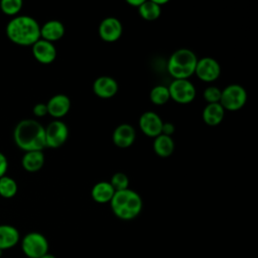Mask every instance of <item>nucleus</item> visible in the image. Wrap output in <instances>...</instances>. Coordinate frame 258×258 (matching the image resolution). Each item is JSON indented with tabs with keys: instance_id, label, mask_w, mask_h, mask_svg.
Listing matches in <instances>:
<instances>
[{
	"instance_id": "nucleus-18",
	"label": "nucleus",
	"mask_w": 258,
	"mask_h": 258,
	"mask_svg": "<svg viewBox=\"0 0 258 258\" xmlns=\"http://www.w3.org/2000/svg\"><path fill=\"white\" fill-rule=\"evenodd\" d=\"M20 240L18 230L11 225H0V250L14 247Z\"/></svg>"
},
{
	"instance_id": "nucleus-33",
	"label": "nucleus",
	"mask_w": 258,
	"mask_h": 258,
	"mask_svg": "<svg viewBox=\"0 0 258 258\" xmlns=\"http://www.w3.org/2000/svg\"><path fill=\"white\" fill-rule=\"evenodd\" d=\"M40 258H56L54 255H52V254H49V253H46L45 255H43V256H41Z\"/></svg>"
},
{
	"instance_id": "nucleus-14",
	"label": "nucleus",
	"mask_w": 258,
	"mask_h": 258,
	"mask_svg": "<svg viewBox=\"0 0 258 258\" xmlns=\"http://www.w3.org/2000/svg\"><path fill=\"white\" fill-rule=\"evenodd\" d=\"M31 46L34 58L40 63H51L56 57V48L52 42L40 38Z\"/></svg>"
},
{
	"instance_id": "nucleus-13",
	"label": "nucleus",
	"mask_w": 258,
	"mask_h": 258,
	"mask_svg": "<svg viewBox=\"0 0 258 258\" xmlns=\"http://www.w3.org/2000/svg\"><path fill=\"white\" fill-rule=\"evenodd\" d=\"M136 139L135 128L127 123L118 125L112 134L113 143L119 148L130 147Z\"/></svg>"
},
{
	"instance_id": "nucleus-21",
	"label": "nucleus",
	"mask_w": 258,
	"mask_h": 258,
	"mask_svg": "<svg viewBox=\"0 0 258 258\" xmlns=\"http://www.w3.org/2000/svg\"><path fill=\"white\" fill-rule=\"evenodd\" d=\"M153 150L160 157H168L173 153L174 142L170 136L160 134L153 140Z\"/></svg>"
},
{
	"instance_id": "nucleus-7",
	"label": "nucleus",
	"mask_w": 258,
	"mask_h": 258,
	"mask_svg": "<svg viewBox=\"0 0 258 258\" xmlns=\"http://www.w3.org/2000/svg\"><path fill=\"white\" fill-rule=\"evenodd\" d=\"M167 88L170 99L178 104H188L197 95L195 85L188 80H173Z\"/></svg>"
},
{
	"instance_id": "nucleus-9",
	"label": "nucleus",
	"mask_w": 258,
	"mask_h": 258,
	"mask_svg": "<svg viewBox=\"0 0 258 258\" xmlns=\"http://www.w3.org/2000/svg\"><path fill=\"white\" fill-rule=\"evenodd\" d=\"M195 74L201 81L211 83L220 77L221 66L215 58L211 56H205L201 59H198Z\"/></svg>"
},
{
	"instance_id": "nucleus-20",
	"label": "nucleus",
	"mask_w": 258,
	"mask_h": 258,
	"mask_svg": "<svg viewBox=\"0 0 258 258\" xmlns=\"http://www.w3.org/2000/svg\"><path fill=\"white\" fill-rule=\"evenodd\" d=\"M44 154L40 150L27 151L22 156V166L28 172H36L40 170L44 164Z\"/></svg>"
},
{
	"instance_id": "nucleus-31",
	"label": "nucleus",
	"mask_w": 258,
	"mask_h": 258,
	"mask_svg": "<svg viewBox=\"0 0 258 258\" xmlns=\"http://www.w3.org/2000/svg\"><path fill=\"white\" fill-rule=\"evenodd\" d=\"M126 2H127V4H129V5L133 6V7L138 8L144 2V0H127Z\"/></svg>"
},
{
	"instance_id": "nucleus-28",
	"label": "nucleus",
	"mask_w": 258,
	"mask_h": 258,
	"mask_svg": "<svg viewBox=\"0 0 258 258\" xmlns=\"http://www.w3.org/2000/svg\"><path fill=\"white\" fill-rule=\"evenodd\" d=\"M32 111H33V114L36 117H43V116L47 115L46 104H44V103H37V104L34 105Z\"/></svg>"
},
{
	"instance_id": "nucleus-30",
	"label": "nucleus",
	"mask_w": 258,
	"mask_h": 258,
	"mask_svg": "<svg viewBox=\"0 0 258 258\" xmlns=\"http://www.w3.org/2000/svg\"><path fill=\"white\" fill-rule=\"evenodd\" d=\"M8 168V161L4 153L0 151V177L4 176Z\"/></svg>"
},
{
	"instance_id": "nucleus-2",
	"label": "nucleus",
	"mask_w": 258,
	"mask_h": 258,
	"mask_svg": "<svg viewBox=\"0 0 258 258\" xmlns=\"http://www.w3.org/2000/svg\"><path fill=\"white\" fill-rule=\"evenodd\" d=\"M7 37L18 45H32L40 39V25L31 16H14L6 25Z\"/></svg>"
},
{
	"instance_id": "nucleus-19",
	"label": "nucleus",
	"mask_w": 258,
	"mask_h": 258,
	"mask_svg": "<svg viewBox=\"0 0 258 258\" xmlns=\"http://www.w3.org/2000/svg\"><path fill=\"white\" fill-rule=\"evenodd\" d=\"M114 194L115 190L109 181H99L93 185L91 190L92 199L98 204L110 203Z\"/></svg>"
},
{
	"instance_id": "nucleus-32",
	"label": "nucleus",
	"mask_w": 258,
	"mask_h": 258,
	"mask_svg": "<svg viewBox=\"0 0 258 258\" xmlns=\"http://www.w3.org/2000/svg\"><path fill=\"white\" fill-rule=\"evenodd\" d=\"M154 1V3L155 4H157L158 6H160L161 7V5H163V4H166L168 1L167 0H153Z\"/></svg>"
},
{
	"instance_id": "nucleus-12",
	"label": "nucleus",
	"mask_w": 258,
	"mask_h": 258,
	"mask_svg": "<svg viewBox=\"0 0 258 258\" xmlns=\"http://www.w3.org/2000/svg\"><path fill=\"white\" fill-rule=\"evenodd\" d=\"M93 92L101 99L113 98L118 92V83L109 76L99 77L93 83Z\"/></svg>"
},
{
	"instance_id": "nucleus-24",
	"label": "nucleus",
	"mask_w": 258,
	"mask_h": 258,
	"mask_svg": "<svg viewBox=\"0 0 258 258\" xmlns=\"http://www.w3.org/2000/svg\"><path fill=\"white\" fill-rule=\"evenodd\" d=\"M17 189H18L17 183L12 177L6 174L0 177V196L2 198H5V199L13 198L16 195Z\"/></svg>"
},
{
	"instance_id": "nucleus-8",
	"label": "nucleus",
	"mask_w": 258,
	"mask_h": 258,
	"mask_svg": "<svg viewBox=\"0 0 258 258\" xmlns=\"http://www.w3.org/2000/svg\"><path fill=\"white\" fill-rule=\"evenodd\" d=\"M45 147L58 148L62 146L69 137V128L60 120L51 121L45 128Z\"/></svg>"
},
{
	"instance_id": "nucleus-3",
	"label": "nucleus",
	"mask_w": 258,
	"mask_h": 258,
	"mask_svg": "<svg viewBox=\"0 0 258 258\" xmlns=\"http://www.w3.org/2000/svg\"><path fill=\"white\" fill-rule=\"evenodd\" d=\"M109 204L113 214L124 221L135 219L142 210L141 197L131 188L115 191Z\"/></svg>"
},
{
	"instance_id": "nucleus-5",
	"label": "nucleus",
	"mask_w": 258,
	"mask_h": 258,
	"mask_svg": "<svg viewBox=\"0 0 258 258\" xmlns=\"http://www.w3.org/2000/svg\"><path fill=\"white\" fill-rule=\"evenodd\" d=\"M247 102V92L241 85L231 84L224 88L221 93L220 104L225 111H238Z\"/></svg>"
},
{
	"instance_id": "nucleus-15",
	"label": "nucleus",
	"mask_w": 258,
	"mask_h": 258,
	"mask_svg": "<svg viewBox=\"0 0 258 258\" xmlns=\"http://www.w3.org/2000/svg\"><path fill=\"white\" fill-rule=\"evenodd\" d=\"M46 107L47 114L57 120L69 113L71 109V100L64 94H56L47 101Z\"/></svg>"
},
{
	"instance_id": "nucleus-10",
	"label": "nucleus",
	"mask_w": 258,
	"mask_h": 258,
	"mask_svg": "<svg viewBox=\"0 0 258 258\" xmlns=\"http://www.w3.org/2000/svg\"><path fill=\"white\" fill-rule=\"evenodd\" d=\"M123 32V26L121 21L113 16L106 17L99 25V35L105 42L117 41Z\"/></svg>"
},
{
	"instance_id": "nucleus-4",
	"label": "nucleus",
	"mask_w": 258,
	"mask_h": 258,
	"mask_svg": "<svg viewBox=\"0 0 258 258\" xmlns=\"http://www.w3.org/2000/svg\"><path fill=\"white\" fill-rule=\"evenodd\" d=\"M198 57L188 48L175 50L167 61V72L173 80H188L195 74Z\"/></svg>"
},
{
	"instance_id": "nucleus-11",
	"label": "nucleus",
	"mask_w": 258,
	"mask_h": 258,
	"mask_svg": "<svg viewBox=\"0 0 258 258\" xmlns=\"http://www.w3.org/2000/svg\"><path fill=\"white\" fill-rule=\"evenodd\" d=\"M162 124L163 121L160 116L153 111H146L139 118V128L148 137L155 138L160 135Z\"/></svg>"
},
{
	"instance_id": "nucleus-29",
	"label": "nucleus",
	"mask_w": 258,
	"mask_h": 258,
	"mask_svg": "<svg viewBox=\"0 0 258 258\" xmlns=\"http://www.w3.org/2000/svg\"><path fill=\"white\" fill-rule=\"evenodd\" d=\"M174 130H175V127H174V125L172 123H170V122H163L162 128H161V134L171 137V135L174 133Z\"/></svg>"
},
{
	"instance_id": "nucleus-1",
	"label": "nucleus",
	"mask_w": 258,
	"mask_h": 258,
	"mask_svg": "<svg viewBox=\"0 0 258 258\" xmlns=\"http://www.w3.org/2000/svg\"><path fill=\"white\" fill-rule=\"evenodd\" d=\"M15 144L25 152L40 150L45 147L44 127L34 119H23L13 131Z\"/></svg>"
},
{
	"instance_id": "nucleus-22",
	"label": "nucleus",
	"mask_w": 258,
	"mask_h": 258,
	"mask_svg": "<svg viewBox=\"0 0 258 258\" xmlns=\"http://www.w3.org/2000/svg\"><path fill=\"white\" fill-rule=\"evenodd\" d=\"M137 9H138L139 15L147 21L155 20L161 14V7L155 4L153 0H150V1L144 0V2Z\"/></svg>"
},
{
	"instance_id": "nucleus-16",
	"label": "nucleus",
	"mask_w": 258,
	"mask_h": 258,
	"mask_svg": "<svg viewBox=\"0 0 258 258\" xmlns=\"http://www.w3.org/2000/svg\"><path fill=\"white\" fill-rule=\"evenodd\" d=\"M64 26L60 21L48 20L40 26V38L53 43L64 35Z\"/></svg>"
},
{
	"instance_id": "nucleus-6",
	"label": "nucleus",
	"mask_w": 258,
	"mask_h": 258,
	"mask_svg": "<svg viewBox=\"0 0 258 258\" xmlns=\"http://www.w3.org/2000/svg\"><path fill=\"white\" fill-rule=\"evenodd\" d=\"M21 249L27 258H40L48 253V241L38 232H30L21 240Z\"/></svg>"
},
{
	"instance_id": "nucleus-17",
	"label": "nucleus",
	"mask_w": 258,
	"mask_h": 258,
	"mask_svg": "<svg viewBox=\"0 0 258 258\" xmlns=\"http://www.w3.org/2000/svg\"><path fill=\"white\" fill-rule=\"evenodd\" d=\"M204 122L209 126L219 125L225 117V109L221 106L220 103L208 104L202 113Z\"/></svg>"
},
{
	"instance_id": "nucleus-34",
	"label": "nucleus",
	"mask_w": 258,
	"mask_h": 258,
	"mask_svg": "<svg viewBox=\"0 0 258 258\" xmlns=\"http://www.w3.org/2000/svg\"><path fill=\"white\" fill-rule=\"evenodd\" d=\"M1 253H2V251H1V250H0V256H1Z\"/></svg>"
},
{
	"instance_id": "nucleus-23",
	"label": "nucleus",
	"mask_w": 258,
	"mask_h": 258,
	"mask_svg": "<svg viewBox=\"0 0 258 258\" xmlns=\"http://www.w3.org/2000/svg\"><path fill=\"white\" fill-rule=\"evenodd\" d=\"M149 99L151 103L157 106L166 104L170 99L168 88L163 85H158L153 87L149 93Z\"/></svg>"
},
{
	"instance_id": "nucleus-27",
	"label": "nucleus",
	"mask_w": 258,
	"mask_h": 258,
	"mask_svg": "<svg viewBox=\"0 0 258 258\" xmlns=\"http://www.w3.org/2000/svg\"><path fill=\"white\" fill-rule=\"evenodd\" d=\"M221 93H222V90H220L218 87L210 86L206 88L203 95H204V99L207 101L208 104H214V103H220Z\"/></svg>"
},
{
	"instance_id": "nucleus-26",
	"label": "nucleus",
	"mask_w": 258,
	"mask_h": 258,
	"mask_svg": "<svg viewBox=\"0 0 258 258\" xmlns=\"http://www.w3.org/2000/svg\"><path fill=\"white\" fill-rule=\"evenodd\" d=\"M109 182H110V184L112 185V187L114 188L115 191L129 188V178L123 172L114 173Z\"/></svg>"
},
{
	"instance_id": "nucleus-25",
	"label": "nucleus",
	"mask_w": 258,
	"mask_h": 258,
	"mask_svg": "<svg viewBox=\"0 0 258 258\" xmlns=\"http://www.w3.org/2000/svg\"><path fill=\"white\" fill-rule=\"evenodd\" d=\"M22 0H1L0 9L7 15H16L22 8Z\"/></svg>"
}]
</instances>
